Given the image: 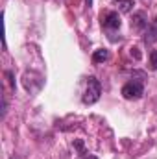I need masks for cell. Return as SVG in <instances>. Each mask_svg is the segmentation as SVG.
Instances as JSON below:
<instances>
[{
  "label": "cell",
  "mask_w": 157,
  "mask_h": 159,
  "mask_svg": "<svg viewBox=\"0 0 157 159\" xmlns=\"http://www.w3.org/2000/svg\"><path fill=\"white\" fill-rule=\"evenodd\" d=\"M100 94H102V85H100V81L94 78V76H91V78L87 80V89H85V93H83V104H87V106H91V104H96L98 100H100Z\"/></svg>",
  "instance_id": "6da1fadb"
},
{
  "label": "cell",
  "mask_w": 157,
  "mask_h": 159,
  "mask_svg": "<svg viewBox=\"0 0 157 159\" xmlns=\"http://www.w3.org/2000/svg\"><path fill=\"white\" fill-rule=\"evenodd\" d=\"M144 94V85L141 80H131L122 87V96L126 100H137Z\"/></svg>",
  "instance_id": "7a4b0ae2"
},
{
  "label": "cell",
  "mask_w": 157,
  "mask_h": 159,
  "mask_svg": "<svg viewBox=\"0 0 157 159\" xmlns=\"http://www.w3.org/2000/svg\"><path fill=\"white\" fill-rule=\"evenodd\" d=\"M120 24H122V20H120L118 13H115V11L107 13V15L104 17V20H102V26H104L107 32H115V30H118Z\"/></svg>",
  "instance_id": "3957f363"
},
{
  "label": "cell",
  "mask_w": 157,
  "mask_h": 159,
  "mask_svg": "<svg viewBox=\"0 0 157 159\" xmlns=\"http://www.w3.org/2000/svg\"><path fill=\"white\" fill-rule=\"evenodd\" d=\"M146 28H148V20H146V15H144L142 11L135 13V15H133V19H131V30H135V32L142 34Z\"/></svg>",
  "instance_id": "277c9868"
},
{
  "label": "cell",
  "mask_w": 157,
  "mask_h": 159,
  "mask_svg": "<svg viewBox=\"0 0 157 159\" xmlns=\"http://www.w3.org/2000/svg\"><path fill=\"white\" fill-rule=\"evenodd\" d=\"M115 6L118 7V11H120V13H129V11L133 9V6H135V4H133V0H117V2H115Z\"/></svg>",
  "instance_id": "5b68a950"
},
{
  "label": "cell",
  "mask_w": 157,
  "mask_h": 159,
  "mask_svg": "<svg viewBox=\"0 0 157 159\" xmlns=\"http://www.w3.org/2000/svg\"><path fill=\"white\" fill-rule=\"evenodd\" d=\"M107 59H109V50H105V48H100V50H96L92 54V61L94 63H104Z\"/></svg>",
  "instance_id": "8992f818"
},
{
  "label": "cell",
  "mask_w": 157,
  "mask_h": 159,
  "mask_svg": "<svg viewBox=\"0 0 157 159\" xmlns=\"http://www.w3.org/2000/svg\"><path fill=\"white\" fill-rule=\"evenodd\" d=\"M146 43H154L157 41V17L152 20V24H150V30H148V35H146Z\"/></svg>",
  "instance_id": "52a82bcc"
},
{
  "label": "cell",
  "mask_w": 157,
  "mask_h": 159,
  "mask_svg": "<svg viewBox=\"0 0 157 159\" xmlns=\"http://www.w3.org/2000/svg\"><path fill=\"white\" fill-rule=\"evenodd\" d=\"M150 65H152L154 70H157V50H152L150 52Z\"/></svg>",
  "instance_id": "ba28073f"
},
{
  "label": "cell",
  "mask_w": 157,
  "mask_h": 159,
  "mask_svg": "<svg viewBox=\"0 0 157 159\" xmlns=\"http://www.w3.org/2000/svg\"><path fill=\"white\" fill-rule=\"evenodd\" d=\"M85 6H87V7H91V6H92V0H85Z\"/></svg>",
  "instance_id": "9c48e42d"
},
{
  "label": "cell",
  "mask_w": 157,
  "mask_h": 159,
  "mask_svg": "<svg viewBox=\"0 0 157 159\" xmlns=\"http://www.w3.org/2000/svg\"><path fill=\"white\" fill-rule=\"evenodd\" d=\"M83 159H98V157H94V156H87V157H83Z\"/></svg>",
  "instance_id": "30bf717a"
}]
</instances>
